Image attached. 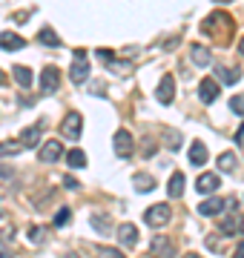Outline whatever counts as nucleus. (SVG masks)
<instances>
[{
	"label": "nucleus",
	"instance_id": "nucleus-26",
	"mask_svg": "<svg viewBox=\"0 0 244 258\" xmlns=\"http://www.w3.org/2000/svg\"><path fill=\"white\" fill-rule=\"evenodd\" d=\"M69 221H72V210H66V207H64V210H57V215H55V227H57V230L66 227Z\"/></svg>",
	"mask_w": 244,
	"mask_h": 258
},
{
	"label": "nucleus",
	"instance_id": "nucleus-2",
	"mask_svg": "<svg viewBox=\"0 0 244 258\" xmlns=\"http://www.w3.org/2000/svg\"><path fill=\"white\" fill-rule=\"evenodd\" d=\"M169 215H172L169 204H155V207H150V210L144 212V221L150 224V227H164L169 221Z\"/></svg>",
	"mask_w": 244,
	"mask_h": 258
},
{
	"label": "nucleus",
	"instance_id": "nucleus-35",
	"mask_svg": "<svg viewBox=\"0 0 244 258\" xmlns=\"http://www.w3.org/2000/svg\"><path fill=\"white\" fill-rule=\"evenodd\" d=\"M0 258H12V249L3 247V241H0Z\"/></svg>",
	"mask_w": 244,
	"mask_h": 258
},
{
	"label": "nucleus",
	"instance_id": "nucleus-1",
	"mask_svg": "<svg viewBox=\"0 0 244 258\" xmlns=\"http://www.w3.org/2000/svg\"><path fill=\"white\" fill-rule=\"evenodd\" d=\"M201 32H204L207 37L218 40V43H224V40H230V35H233V20H230L227 12H213V15H207L204 18Z\"/></svg>",
	"mask_w": 244,
	"mask_h": 258
},
{
	"label": "nucleus",
	"instance_id": "nucleus-9",
	"mask_svg": "<svg viewBox=\"0 0 244 258\" xmlns=\"http://www.w3.org/2000/svg\"><path fill=\"white\" fill-rule=\"evenodd\" d=\"M60 155H64L60 141H49V144H43V149H40V161H43V164H55V161H60Z\"/></svg>",
	"mask_w": 244,
	"mask_h": 258
},
{
	"label": "nucleus",
	"instance_id": "nucleus-41",
	"mask_svg": "<svg viewBox=\"0 0 244 258\" xmlns=\"http://www.w3.org/2000/svg\"><path fill=\"white\" fill-rule=\"evenodd\" d=\"M184 258H201V255H196V252H187V255H184Z\"/></svg>",
	"mask_w": 244,
	"mask_h": 258
},
{
	"label": "nucleus",
	"instance_id": "nucleus-36",
	"mask_svg": "<svg viewBox=\"0 0 244 258\" xmlns=\"http://www.w3.org/2000/svg\"><path fill=\"white\" fill-rule=\"evenodd\" d=\"M29 20V15H23V12H18V15H15V23H26Z\"/></svg>",
	"mask_w": 244,
	"mask_h": 258
},
{
	"label": "nucleus",
	"instance_id": "nucleus-5",
	"mask_svg": "<svg viewBox=\"0 0 244 258\" xmlns=\"http://www.w3.org/2000/svg\"><path fill=\"white\" fill-rule=\"evenodd\" d=\"M75 63H72V69H69V78H72V83H84L86 78H89V60H84L86 52L84 49H78L75 52Z\"/></svg>",
	"mask_w": 244,
	"mask_h": 258
},
{
	"label": "nucleus",
	"instance_id": "nucleus-23",
	"mask_svg": "<svg viewBox=\"0 0 244 258\" xmlns=\"http://www.w3.org/2000/svg\"><path fill=\"white\" fill-rule=\"evenodd\" d=\"M66 164L75 166V169H81V166H86V155L81 152V149H72V152L66 155Z\"/></svg>",
	"mask_w": 244,
	"mask_h": 258
},
{
	"label": "nucleus",
	"instance_id": "nucleus-33",
	"mask_svg": "<svg viewBox=\"0 0 244 258\" xmlns=\"http://www.w3.org/2000/svg\"><path fill=\"white\" fill-rule=\"evenodd\" d=\"M92 92H95V95H106V89H103V83H101V81H95Z\"/></svg>",
	"mask_w": 244,
	"mask_h": 258
},
{
	"label": "nucleus",
	"instance_id": "nucleus-16",
	"mask_svg": "<svg viewBox=\"0 0 244 258\" xmlns=\"http://www.w3.org/2000/svg\"><path fill=\"white\" fill-rule=\"evenodd\" d=\"M40 144V126H26L20 132V147H38Z\"/></svg>",
	"mask_w": 244,
	"mask_h": 258
},
{
	"label": "nucleus",
	"instance_id": "nucleus-34",
	"mask_svg": "<svg viewBox=\"0 0 244 258\" xmlns=\"http://www.w3.org/2000/svg\"><path fill=\"white\" fill-rule=\"evenodd\" d=\"M64 184L69 186V189H78V181H75V178H64Z\"/></svg>",
	"mask_w": 244,
	"mask_h": 258
},
{
	"label": "nucleus",
	"instance_id": "nucleus-15",
	"mask_svg": "<svg viewBox=\"0 0 244 258\" xmlns=\"http://www.w3.org/2000/svg\"><path fill=\"white\" fill-rule=\"evenodd\" d=\"M207 158H210V152H207V147L201 144V141H193V147H190V164H207Z\"/></svg>",
	"mask_w": 244,
	"mask_h": 258
},
{
	"label": "nucleus",
	"instance_id": "nucleus-14",
	"mask_svg": "<svg viewBox=\"0 0 244 258\" xmlns=\"http://www.w3.org/2000/svg\"><path fill=\"white\" fill-rule=\"evenodd\" d=\"M190 55H193V63H196V66H210V63H213V55H210V49H204L201 43H193Z\"/></svg>",
	"mask_w": 244,
	"mask_h": 258
},
{
	"label": "nucleus",
	"instance_id": "nucleus-8",
	"mask_svg": "<svg viewBox=\"0 0 244 258\" xmlns=\"http://www.w3.org/2000/svg\"><path fill=\"white\" fill-rule=\"evenodd\" d=\"M115 152H118V158L132 155V135L127 129H118V132H115Z\"/></svg>",
	"mask_w": 244,
	"mask_h": 258
},
{
	"label": "nucleus",
	"instance_id": "nucleus-27",
	"mask_svg": "<svg viewBox=\"0 0 244 258\" xmlns=\"http://www.w3.org/2000/svg\"><path fill=\"white\" fill-rule=\"evenodd\" d=\"M218 227H221V232H224V235H233V232H238V218H224Z\"/></svg>",
	"mask_w": 244,
	"mask_h": 258
},
{
	"label": "nucleus",
	"instance_id": "nucleus-7",
	"mask_svg": "<svg viewBox=\"0 0 244 258\" xmlns=\"http://www.w3.org/2000/svg\"><path fill=\"white\" fill-rule=\"evenodd\" d=\"M150 252H152V258H172L175 255V247H172V241L169 238H164V235H155L152 238V247H150Z\"/></svg>",
	"mask_w": 244,
	"mask_h": 258
},
{
	"label": "nucleus",
	"instance_id": "nucleus-38",
	"mask_svg": "<svg viewBox=\"0 0 244 258\" xmlns=\"http://www.w3.org/2000/svg\"><path fill=\"white\" fill-rule=\"evenodd\" d=\"M233 258H244V241L238 244V249H235V255H233Z\"/></svg>",
	"mask_w": 244,
	"mask_h": 258
},
{
	"label": "nucleus",
	"instance_id": "nucleus-18",
	"mask_svg": "<svg viewBox=\"0 0 244 258\" xmlns=\"http://www.w3.org/2000/svg\"><path fill=\"white\" fill-rule=\"evenodd\" d=\"M216 75H218V81H224V83H238L241 69H238V66H218Z\"/></svg>",
	"mask_w": 244,
	"mask_h": 258
},
{
	"label": "nucleus",
	"instance_id": "nucleus-21",
	"mask_svg": "<svg viewBox=\"0 0 244 258\" xmlns=\"http://www.w3.org/2000/svg\"><path fill=\"white\" fill-rule=\"evenodd\" d=\"M38 40H40V43H46V46H52V49H57V46H60V37H57V35H55V32H52L49 26H43V29L38 32Z\"/></svg>",
	"mask_w": 244,
	"mask_h": 258
},
{
	"label": "nucleus",
	"instance_id": "nucleus-13",
	"mask_svg": "<svg viewBox=\"0 0 244 258\" xmlns=\"http://www.w3.org/2000/svg\"><path fill=\"white\" fill-rule=\"evenodd\" d=\"M118 238H121V244H127V247H135V244H138V230H135V224H121V227H118Z\"/></svg>",
	"mask_w": 244,
	"mask_h": 258
},
{
	"label": "nucleus",
	"instance_id": "nucleus-4",
	"mask_svg": "<svg viewBox=\"0 0 244 258\" xmlns=\"http://www.w3.org/2000/svg\"><path fill=\"white\" fill-rule=\"evenodd\" d=\"M57 83H60V69H57V66H46V69L40 72V92L43 95L57 92Z\"/></svg>",
	"mask_w": 244,
	"mask_h": 258
},
{
	"label": "nucleus",
	"instance_id": "nucleus-29",
	"mask_svg": "<svg viewBox=\"0 0 244 258\" xmlns=\"http://www.w3.org/2000/svg\"><path fill=\"white\" fill-rule=\"evenodd\" d=\"M164 141H167V147H169V149H178L181 135H178V132H172V129H167V132H164Z\"/></svg>",
	"mask_w": 244,
	"mask_h": 258
},
{
	"label": "nucleus",
	"instance_id": "nucleus-28",
	"mask_svg": "<svg viewBox=\"0 0 244 258\" xmlns=\"http://www.w3.org/2000/svg\"><path fill=\"white\" fill-rule=\"evenodd\" d=\"M92 227H95L98 232H103V235H106V232L112 230V227L106 224V215H95V218H92Z\"/></svg>",
	"mask_w": 244,
	"mask_h": 258
},
{
	"label": "nucleus",
	"instance_id": "nucleus-25",
	"mask_svg": "<svg viewBox=\"0 0 244 258\" xmlns=\"http://www.w3.org/2000/svg\"><path fill=\"white\" fill-rule=\"evenodd\" d=\"M235 164H238V161H235V155H233V152H224V155L218 158V166H221V169H227V172H233V169H235Z\"/></svg>",
	"mask_w": 244,
	"mask_h": 258
},
{
	"label": "nucleus",
	"instance_id": "nucleus-39",
	"mask_svg": "<svg viewBox=\"0 0 244 258\" xmlns=\"http://www.w3.org/2000/svg\"><path fill=\"white\" fill-rule=\"evenodd\" d=\"M238 232H244V215L238 218Z\"/></svg>",
	"mask_w": 244,
	"mask_h": 258
},
{
	"label": "nucleus",
	"instance_id": "nucleus-40",
	"mask_svg": "<svg viewBox=\"0 0 244 258\" xmlns=\"http://www.w3.org/2000/svg\"><path fill=\"white\" fill-rule=\"evenodd\" d=\"M238 52H241V55H244V37H241V43H238Z\"/></svg>",
	"mask_w": 244,
	"mask_h": 258
},
{
	"label": "nucleus",
	"instance_id": "nucleus-10",
	"mask_svg": "<svg viewBox=\"0 0 244 258\" xmlns=\"http://www.w3.org/2000/svg\"><path fill=\"white\" fill-rule=\"evenodd\" d=\"M198 98L204 103H213L218 98V81H213V78H204L201 81V86H198Z\"/></svg>",
	"mask_w": 244,
	"mask_h": 258
},
{
	"label": "nucleus",
	"instance_id": "nucleus-24",
	"mask_svg": "<svg viewBox=\"0 0 244 258\" xmlns=\"http://www.w3.org/2000/svg\"><path fill=\"white\" fill-rule=\"evenodd\" d=\"M18 152H20V144H15V141H3V144H0V158L18 155Z\"/></svg>",
	"mask_w": 244,
	"mask_h": 258
},
{
	"label": "nucleus",
	"instance_id": "nucleus-32",
	"mask_svg": "<svg viewBox=\"0 0 244 258\" xmlns=\"http://www.w3.org/2000/svg\"><path fill=\"white\" fill-rule=\"evenodd\" d=\"M95 55L101 57V60H106V63H112V60H115V57H112V52H109V49H98Z\"/></svg>",
	"mask_w": 244,
	"mask_h": 258
},
{
	"label": "nucleus",
	"instance_id": "nucleus-3",
	"mask_svg": "<svg viewBox=\"0 0 244 258\" xmlns=\"http://www.w3.org/2000/svg\"><path fill=\"white\" fill-rule=\"evenodd\" d=\"M81 129H84V118H81L78 112H69V115L64 118V123H60V132H64L69 141L81 138Z\"/></svg>",
	"mask_w": 244,
	"mask_h": 258
},
{
	"label": "nucleus",
	"instance_id": "nucleus-31",
	"mask_svg": "<svg viewBox=\"0 0 244 258\" xmlns=\"http://www.w3.org/2000/svg\"><path fill=\"white\" fill-rule=\"evenodd\" d=\"M43 235H46V232L40 230V227H32V230H29V241H35V244H38V241L43 238Z\"/></svg>",
	"mask_w": 244,
	"mask_h": 258
},
{
	"label": "nucleus",
	"instance_id": "nucleus-42",
	"mask_svg": "<svg viewBox=\"0 0 244 258\" xmlns=\"http://www.w3.org/2000/svg\"><path fill=\"white\" fill-rule=\"evenodd\" d=\"M0 83H3V72H0Z\"/></svg>",
	"mask_w": 244,
	"mask_h": 258
},
{
	"label": "nucleus",
	"instance_id": "nucleus-30",
	"mask_svg": "<svg viewBox=\"0 0 244 258\" xmlns=\"http://www.w3.org/2000/svg\"><path fill=\"white\" fill-rule=\"evenodd\" d=\"M230 109H233L235 115H244V98L241 95H235L233 101H230Z\"/></svg>",
	"mask_w": 244,
	"mask_h": 258
},
{
	"label": "nucleus",
	"instance_id": "nucleus-11",
	"mask_svg": "<svg viewBox=\"0 0 244 258\" xmlns=\"http://www.w3.org/2000/svg\"><path fill=\"white\" fill-rule=\"evenodd\" d=\"M218 184H221V178H218L216 172H204V175H198V181H196L198 192H216Z\"/></svg>",
	"mask_w": 244,
	"mask_h": 258
},
{
	"label": "nucleus",
	"instance_id": "nucleus-37",
	"mask_svg": "<svg viewBox=\"0 0 244 258\" xmlns=\"http://www.w3.org/2000/svg\"><path fill=\"white\" fill-rule=\"evenodd\" d=\"M106 258H124V252H118V249H109V252H106Z\"/></svg>",
	"mask_w": 244,
	"mask_h": 258
},
{
	"label": "nucleus",
	"instance_id": "nucleus-22",
	"mask_svg": "<svg viewBox=\"0 0 244 258\" xmlns=\"http://www.w3.org/2000/svg\"><path fill=\"white\" fill-rule=\"evenodd\" d=\"M15 81H18V86L20 89H29V86H32V72H29L26 66H15Z\"/></svg>",
	"mask_w": 244,
	"mask_h": 258
},
{
	"label": "nucleus",
	"instance_id": "nucleus-17",
	"mask_svg": "<svg viewBox=\"0 0 244 258\" xmlns=\"http://www.w3.org/2000/svg\"><path fill=\"white\" fill-rule=\"evenodd\" d=\"M221 210H224V198H207V201L198 204V212L201 215H218Z\"/></svg>",
	"mask_w": 244,
	"mask_h": 258
},
{
	"label": "nucleus",
	"instance_id": "nucleus-12",
	"mask_svg": "<svg viewBox=\"0 0 244 258\" xmlns=\"http://www.w3.org/2000/svg\"><path fill=\"white\" fill-rule=\"evenodd\" d=\"M26 46V40L23 37H18L15 32H3L0 35V49H6V52H18V49Z\"/></svg>",
	"mask_w": 244,
	"mask_h": 258
},
{
	"label": "nucleus",
	"instance_id": "nucleus-6",
	"mask_svg": "<svg viewBox=\"0 0 244 258\" xmlns=\"http://www.w3.org/2000/svg\"><path fill=\"white\" fill-rule=\"evenodd\" d=\"M172 95H175V81H172V75H164L158 83V89H155V98H158V103L169 106L172 103Z\"/></svg>",
	"mask_w": 244,
	"mask_h": 258
},
{
	"label": "nucleus",
	"instance_id": "nucleus-20",
	"mask_svg": "<svg viewBox=\"0 0 244 258\" xmlns=\"http://www.w3.org/2000/svg\"><path fill=\"white\" fill-rule=\"evenodd\" d=\"M184 175L181 172H175V175L169 178V186H167V192H169V198H181V192H184Z\"/></svg>",
	"mask_w": 244,
	"mask_h": 258
},
{
	"label": "nucleus",
	"instance_id": "nucleus-19",
	"mask_svg": "<svg viewBox=\"0 0 244 258\" xmlns=\"http://www.w3.org/2000/svg\"><path fill=\"white\" fill-rule=\"evenodd\" d=\"M132 186H135V192H150L152 186H155V178L147 175V172H138V175L132 178Z\"/></svg>",
	"mask_w": 244,
	"mask_h": 258
}]
</instances>
